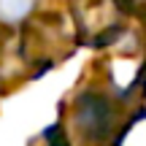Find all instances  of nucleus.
<instances>
[{
    "instance_id": "obj_1",
    "label": "nucleus",
    "mask_w": 146,
    "mask_h": 146,
    "mask_svg": "<svg viewBox=\"0 0 146 146\" xmlns=\"http://www.w3.org/2000/svg\"><path fill=\"white\" fill-rule=\"evenodd\" d=\"M125 106L111 100L100 92H81L73 106V127L87 143H111V135L116 133V143L122 141L130 122L122 119Z\"/></svg>"
},
{
    "instance_id": "obj_2",
    "label": "nucleus",
    "mask_w": 146,
    "mask_h": 146,
    "mask_svg": "<svg viewBox=\"0 0 146 146\" xmlns=\"http://www.w3.org/2000/svg\"><path fill=\"white\" fill-rule=\"evenodd\" d=\"M60 46H65V33L54 16H38L25 22L22 54L30 65H41L43 70H49L57 60L68 57V52H62Z\"/></svg>"
},
{
    "instance_id": "obj_3",
    "label": "nucleus",
    "mask_w": 146,
    "mask_h": 146,
    "mask_svg": "<svg viewBox=\"0 0 146 146\" xmlns=\"http://www.w3.org/2000/svg\"><path fill=\"white\" fill-rule=\"evenodd\" d=\"M35 0H0V22L3 25H19L27 19Z\"/></svg>"
}]
</instances>
